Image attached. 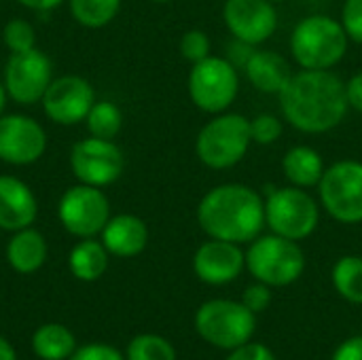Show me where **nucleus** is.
Returning a JSON list of instances; mask_svg holds the SVG:
<instances>
[{
  "mask_svg": "<svg viewBox=\"0 0 362 360\" xmlns=\"http://www.w3.org/2000/svg\"><path fill=\"white\" fill-rule=\"evenodd\" d=\"M252 144L250 119L238 112L214 115L195 138V155L210 170L238 166Z\"/></svg>",
  "mask_w": 362,
  "mask_h": 360,
  "instance_id": "nucleus-4",
  "label": "nucleus"
},
{
  "mask_svg": "<svg viewBox=\"0 0 362 360\" xmlns=\"http://www.w3.org/2000/svg\"><path fill=\"white\" fill-rule=\"evenodd\" d=\"M17 2H21L23 6H28V8H32V11H53V8H57L64 0H17Z\"/></svg>",
  "mask_w": 362,
  "mask_h": 360,
  "instance_id": "nucleus-37",
  "label": "nucleus"
},
{
  "mask_svg": "<svg viewBox=\"0 0 362 360\" xmlns=\"http://www.w3.org/2000/svg\"><path fill=\"white\" fill-rule=\"evenodd\" d=\"M191 102L208 115L227 112L240 91V74L231 59L210 55L193 64L187 81Z\"/></svg>",
  "mask_w": 362,
  "mask_h": 360,
  "instance_id": "nucleus-8",
  "label": "nucleus"
},
{
  "mask_svg": "<svg viewBox=\"0 0 362 360\" xmlns=\"http://www.w3.org/2000/svg\"><path fill=\"white\" fill-rule=\"evenodd\" d=\"M320 223V202L299 187H278L265 197V227L272 233L301 242L308 240Z\"/></svg>",
  "mask_w": 362,
  "mask_h": 360,
  "instance_id": "nucleus-6",
  "label": "nucleus"
},
{
  "mask_svg": "<svg viewBox=\"0 0 362 360\" xmlns=\"http://www.w3.org/2000/svg\"><path fill=\"white\" fill-rule=\"evenodd\" d=\"M2 40L11 53H21V51H30L36 47V32L30 21L11 19V21H6V25L2 30Z\"/></svg>",
  "mask_w": 362,
  "mask_h": 360,
  "instance_id": "nucleus-28",
  "label": "nucleus"
},
{
  "mask_svg": "<svg viewBox=\"0 0 362 360\" xmlns=\"http://www.w3.org/2000/svg\"><path fill=\"white\" fill-rule=\"evenodd\" d=\"M38 214V204L32 189L8 174L0 176V229L19 231L32 227Z\"/></svg>",
  "mask_w": 362,
  "mask_h": 360,
  "instance_id": "nucleus-17",
  "label": "nucleus"
},
{
  "mask_svg": "<svg viewBox=\"0 0 362 360\" xmlns=\"http://www.w3.org/2000/svg\"><path fill=\"white\" fill-rule=\"evenodd\" d=\"M70 168L78 182L102 189L112 185L123 174L125 157L112 140L91 136L72 146Z\"/></svg>",
  "mask_w": 362,
  "mask_h": 360,
  "instance_id": "nucleus-11",
  "label": "nucleus"
},
{
  "mask_svg": "<svg viewBox=\"0 0 362 360\" xmlns=\"http://www.w3.org/2000/svg\"><path fill=\"white\" fill-rule=\"evenodd\" d=\"M153 2H159V4H163V2H170V0H153Z\"/></svg>",
  "mask_w": 362,
  "mask_h": 360,
  "instance_id": "nucleus-40",
  "label": "nucleus"
},
{
  "mask_svg": "<svg viewBox=\"0 0 362 360\" xmlns=\"http://www.w3.org/2000/svg\"><path fill=\"white\" fill-rule=\"evenodd\" d=\"M331 360H362V337H350L341 342Z\"/></svg>",
  "mask_w": 362,
  "mask_h": 360,
  "instance_id": "nucleus-35",
  "label": "nucleus"
},
{
  "mask_svg": "<svg viewBox=\"0 0 362 360\" xmlns=\"http://www.w3.org/2000/svg\"><path fill=\"white\" fill-rule=\"evenodd\" d=\"M125 360H176V350L168 339L144 333L129 342Z\"/></svg>",
  "mask_w": 362,
  "mask_h": 360,
  "instance_id": "nucleus-27",
  "label": "nucleus"
},
{
  "mask_svg": "<svg viewBox=\"0 0 362 360\" xmlns=\"http://www.w3.org/2000/svg\"><path fill=\"white\" fill-rule=\"evenodd\" d=\"M212 42L210 36L204 30H187L180 38V53L187 62L197 64L206 57H210L212 53Z\"/></svg>",
  "mask_w": 362,
  "mask_h": 360,
  "instance_id": "nucleus-30",
  "label": "nucleus"
},
{
  "mask_svg": "<svg viewBox=\"0 0 362 360\" xmlns=\"http://www.w3.org/2000/svg\"><path fill=\"white\" fill-rule=\"evenodd\" d=\"M244 267H246V252L242 250L240 244L233 242L210 238L193 255L195 276L210 286H223L238 280Z\"/></svg>",
  "mask_w": 362,
  "mask_h": 360,
  "instance_id": "nucleus-16",
  "label": "nucleus"
},
{
  "mask_svg": "<svg viewBox=\"0 0 362 360\" xmlns=\"http://www.w3.org/2000/svg\"><path fill=\"white\" fill-rule=\"evenodd\" d=\"M272 2H274V4H276V2H284V0H272Z\"/></svg>",
  "mask_w": 362,
  "mask_h": 360,
  "instance_id": "nucleus-41",
  "label": "nucleus"
},
{
  "mask_svg": "<svg viewBox=\"0 0 362 360\" xmlns=\"http://www.w3.org/2000/svg\"><path fill=\"white\" fill-rule=\"evenodd\" d=\"M0 360H17L15 350L11 348V344L4 337H0Z\"/></svg>",
  "mask_w": 362,
  "mask_h": 360,
  "instance_id": "nucleus-38",
  "label": "nucleus"
},
{
  "mask_svg": "<svg viewBox=\"0 0 362 360\" xmlns=\"http://www.w3.org/2000/svg\"><path fill=\"white\" fill-rule=\"evenodd\" d=\"M47 151L42 125L25 115L0 117V161L11 166L36 163Z\"/></svg>",
  "mask_w": 362,
  "mask_h": 360,
  "instance_id": "nucleus-15",
  "label": "nucleus"
},
{
  "mask_svg": "<svg viewBox=\"0 0 362 360\" xmlns=\"http://www.w3.org/2000/svg\"><path fill=\"white\" fill-rule=\"evenodd\" d=\"M284 132L282 119H278L272 112H261L255 119H250V136H252V144H261V146H269L274 142L280 140Z\"/></svg>",
  "mask_w": 362,
  "mask_h": 360,
  "instance_id": "nucleus-29",
  "label": "nucleus"
},
{
  "mask_svg": "<svg viewBox=\"0 0 362 360\" xmlns=\"http://www.w3.org/2000/svg\"><path fill=\"white\" fill-rule=\"evenodd\" d=\"M197 223L208 238L250 244L265 227V197L242 182L218 185L199 199Z\"/></svg>",
  "mask_w": 362,
  "mask_h": 360,
  "instance_id": "nucleus-2",
  "label": "nucleus"
},
{
  "mask_svg": "<svg viewBox=\"0 0 362 360\" xmlns=\"http://www.w3.org/2000/svg\"><path fill=\"white\" fill-rule=\"evenodd\" d=\"M72 17L85 28H104L121 11V0H68Z\"/></svg>",
  "mask_w": 362,
  "mask_h": 360,
  "instance_id": "nucleus-25",
  "label": "nucleus"
},
{
  "mask_svg": "<svg viewBox=\"0 0 362 360\" xmlns=\"http://www.w3.org/2000/svg\"><path fill=\"white\" fill-rule=\"evenodd\" d=\"M6 98H8V93H6V87H4V83H0V117H2V112H4V106H6Z\"/></svg>",
  "mask_w": 362,
  "mask_h": 360,
  "instance_id": "nucleus-39",
  "label": "nucleus"
},
{
  "mask_svg": "<svg viewBox=\"0 0 362 360\" xmlns=\"http://www.w3.org/2000/svg\"><path fill=\"white\" fill-rule=\"evenodd\" d=\"M350 38L339 19L310 15L301 19L288 40L291 55L301 70H333L348 53Z\"/></svg>",
  "mask_w": 362,
  "mask_h": 360,
  "instance_id": "nucleus-3",
  "label": "nucleus"
},
{
  "mask_svg": "<svg viewBox=\"0 0 362 360\" xmlns=\"http://www.w3.org/2000/svg\"><path fill=\"white\" fill-rule=\"evenodd\" d=\"M6 261L17 274H34L47 261V242L40 231L25 227L13 231L6 244Z\"/></svg>",
  "mask_w": 362,
  "mask_h": 360,
  "instance_id": "nucleus-21",
  "label": "nucleus"
},
{
  "mask_svg": "<svg viewBox=\"0 0 362 360\" xmlns=\"http://www.w3.org/2000/svg\"><path fill=\"white\" fill-rule=\"evenodd\" d=\"M225 360H276L274 352L265 346V344H244L235 350L229 352V356Z\"/></svg>",
  "mask_w": 362,
  "mask_h": 360,
  "instance_id": "nucleus-34",
  "label": "nucleus"
},
{
  "mask_svg": "<svg viewBox=\"0 0 362 360\" xmlns=\"http://www.w3.org/2000/svg\"><path fill=\"white\" fill-rule=\"evenodd\" d=\"M325 170H327V166H325L322 155L308 144L291 146L282 157L284 178L288 180V185L299 187V189L318 187Z\"/></svg>",
  "mask_w": 362,
  "mask_h": 360,
  "instance_id": "nucleus-20",
  "label": "nucleus"
},
{
  "mask_svg": "<svg viewBox=\"0 0 362 360\" xmlns=\"http://www.w3.org/2000/svg\"><path fill=\"white\" fill-rule=\"evenodd\" d=\"M346 98L352 110L362 112V70L352 74L346 83Z\"/></svg>",
  "mask_w": 362,
  "mask_h": 360,
  "instance_id": "nucleus-36",
  "label": "nucleus"
},
{
  "mask_svg": "<svg viewBox=\"0 0 362 360\" xmlns=\"http://www.w3.org/2000/svg\"><path fill=\"white\" fill-rule=\"evenodd\" d=\"M70 272L76 280L83 282H95L104 276L108 267V250L102 242H95L93 238H83L70 252L68 259Z\"/></svg>",
  "mask_w": 362,
  "mask_h": 360,
  "instance_id": "nucleus-22",
  "label": "nucleus"
},
{
  "mask_svg": "<svg viewBox=\"0 0 362 360\" xmlns=\"http://www.w3.org/2000/svg\"><path fill=\"white\" fill-rule=\"evenodd\" d=\"M278 98L284 121L303 134H327L350 110L346 83L333 70H299Z\"/></svg>",
  "mask_w": 362,
  "mask_h": 360,
  "instance_id": "nucleus-1",
  "label": "nucleus"
},
{
  "mask_svg": "<svg viewBox=\"0 0 362 360\" xmlns=\"http://www.w3.org/2000/svg\"><path fill=\"white\" fill-rule=\"evenodd\" d=\"M246 269L257 282L272 289H284L303 276L305 255L295 240L276 233L259 236L246 250Z\"/></svg>",
  "mask_w": 362,
  "mask_h": 360,
  "instance_id": "nucleus-5",
  "label": "nucleus"
},
{
  "mask_svg": "<svg viewBox=\"0 0 362 360\" xmlns=\"http://www.w3.org/2000/svg\"><path fill=\"white\" fill-rule=\"evenodd\" d=\"M32 350L42 360H66L76 350L74 335L62 325H42L32 337Z\"/></svg>",
  "mask_w": 362,
  "mask_h": 360,
  "instance_id": "nucleus-23",
  "label": "nucleus"
},
{
  "mask_svg": "<svg viewBox=\"0 0 362 360\" xmlns=\"http://www.w3.org/2000/svg\"><path fill=\"white\" fill-rule=\"evenodd\" d=\"M195 329L199 337L221 350H235L248 344L257 331V314L242 301L212 299L195 314Z\"/></svg>",
  "mask_w": 362,
  "mask_h": 360,
  "instance_id": "nucleus-7",
  "label": "nucleus"
},
{
  "mask_svg": "<svg viewBox=\"0 0 362 360\" xmlns=\"http://www.w3.org/2000/svg\"><path fill=\"white\" fill-rule=\"evenodd\" d=\"M333 286L350 303L362 306V257L346 255L333 265Z\"/></svg>",
  "mask_w": 362,
  "mask_h": 360,
  "instance_id": "nucleus-24",
  "label": "nucleus"
},
{
  "mask_svg": "<svg viewBox=\"0 0 362 360\" xmlns=\"http://www.w3.org/2000/svg\"><path fill=\"white\" fill-rule=\"evenodd\" d=\"M100 236L108 255H115L121 259L138 257L148 244V227L136 214L110 216Z\"/></svg>",
  "mask_w": 362,
  "mask_h": 360,
  "instance_id": "nucleus-19",
  "label": "nucleus"
},
{
  "mask_svg": "<svg viewBox=\"0 0 362 360\" xmlns=\"http://www.w3.org/2000/svg\"><path fill=\"white\" fill-rule=\"evenodd\" d=\"M85 121H87V129H89L91 136L112 140L121 132L123 115H121L117 104H112L108 100H100V102L95 100V104L91 106Z\"/></svg>",
  "mask_w": 362,
  "mask_h": 360,
  "instance_id": "nucleus-26",
  "label": "nucleus"
},
{
  "mask_svg": "<svg viewBox=\"0 0 362 360\" xmlns=\"http://www.w3.org/2000/svg\"><path fill=\"white\" fill-rule=\"evenodd\" d=\"M57 216L68 233L76 238H93L106 227L110 204L100 187L78 182L59 197Z\"/></svg>",
  "mask_w": 362,
  "mask_h": 360,
  "instance_id": "nucleus-10",
  "label": "nucleus"
},
{
  "mask_svg": "<svg viewBox=\"0 0 362 360\" xmlns=\"http://www.w3.org/2000/svg\"><path fill=\"white\" fill-rule=\"evenodd\" d=\"M45 115L57 125H76L87 119L95 104V91L91 83L76 74L53 79L42 100Z\"/></svg>",
  "mask_w": 362,
  "mask_h": 360,
  "instance_id": "nucleus-13",
  "label": "nucleus"
},
{
  "mask_svg": "<svg viewBox=\"0 0 362 360\" xmlns=\"http://www.w3.org/2000/svg\"><path fill=\"white\" fill-rule=\"evenodd\" d=\"M242 303L252 314L265 312L269 308V303H272V286H267L263 282H255V284L246 286V291L242 293Z\"/></svg>",
  "mask_w": 362,
  "mask_h": 360,
  "instance_id": "nucleus-32",
  "label": "nucleus"
},
{
  "mask_svg": "<svg viewBox=\"0 0 362 360\" xmlns=\"http://www.w3.org/2000/svg\"><path fill=\"white\" fill-rule=\"evenodd\" d=\"M320 208L341 225L362 223V161L331 163L318 185Z\"/></svg>",
  "mask_w": 362,
  "mask_h": 360,
  "instance_id": "nucleus-9",
  "label": "nucleus"
},
{
  "mask_svg": "<svg viewBox=\"0 0 362 360\" xmlns=\"http://www.w3.org/2000/svg\"><path fill=\"white\" fill-rule=\"evenodd\" d=\"M244 72H246L248 83L257 91L267 93V95H280L295 74L288 59L269 49L252 51L244 64Z\"/></svg>",
  "mask_w": 362,
  "mask_h": 360,
  "instance_id": "nucleus-18",
  "label": "nucleus"
},
{
  "mask_svg": "<svg viewBox=\"0 0 362 360\" xmlns=\"http://www.w3.org/2000/svg\"><path fill=\"white\" fill-rule=\"evenodd\" d=\"M341 25L352 42L362 45V0H346L341 8Z\"/></svg>",
  "mask_w": 362,
  "mask_h": 360,
  "instance_id": "nucleus-31",
  "label": "nucleus"
},
{
  "mask_svg": "<svg viewBox=\"0 0 362 360\" xmlns=\"http://www.w3.org/2000/svg\"><path fill=\"white\" fill-rule=\"evenodd\" d=\"M53 81L51 59L40 49L11 53L4 66V87L11 100L21 106H32L42 100Z\"/></svg>",
  "mask_w": 362,
  "mask_h": 360,
  "instance_id": "nucleus-12",
  "label": "nucleus"
},
{
  "mask_svg": "<svg viewBox=\"0 0 362 360\" xmlns=\"http://www.w3.org/2000/svg\"><path fill=\"white\" fill-rule=\"evenodd\" d=\"M223 21L238 42L257 47L278 30V11L272 0H225Z\"/></svg>",
  "mask_w": 362,
  "mask_h": 360,
  "instance_id": "nucleus-14",
  "label": "nucleus"
},
{
  "mask_svg": "<svg viewBox=\"0 0 362 360\" xmlns=\"http://www.w3.org/2000/svg\"><path fill=\"white\" fill-rule=\"evenodd\" d=\"M70 360H125L119 350L106 344H87L83 348H76Z\"/></svg>",
  "mask_w": 362,
  "mask_h": 360,
  "instance_id": "nucleus-33",
  "label": "nucleus"
}]
</instances>
